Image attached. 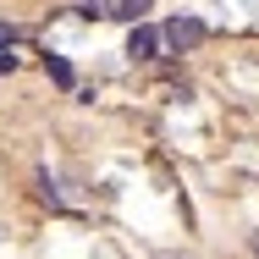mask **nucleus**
<instances>
[{
    "label": "nucleus",
    "instance_id": "nucleus-2",
    "mask_svg": "<svg viewBox=\"0 0 259 259\" xmlns=\"http://www.w3.org/2000/svg\"><path fill=\"white\" fill-rule=\"evenodd\" d=\"M127 55H133V61H155V55H160V33L149 28V22H133V33H127Z\"/></svg>",
    "mask_w": 259,
    "mask_h": 259
},
{
    "label": "nucleus",
    "instance_id": "nucleus-4",
    "mask_svg": "<svg viewBox=\"0 0 259 259\" xmlns=\"http://www.w3.org/2000/svg\"><path fill=\"white\" fill-rule=\"evenodd\" d=\"M50 77H55V83H61V89H72V66H66L61 55H50Z\"/></svg>",
    "mask_w": 259,
    "mask_h": 259
},
{
    "label": "nucleus",
    "instance_id": "nucleus-5",
    "mask_svg": "<svg viewBox=\"0 0 259 259\" xmlns=\"http://www.w3.org/2000/svg\"><path fill=\"white\" fill-rule=\"evenodd\" d=\"M72 6H77L83 17H100V0H72Z\"/></svg>",
    "mask_w": 259,
    "mask_h": 259
},
{
    "label": "nucleus",
    "instance_id": "nucleus-3",
    "mask_svg": "<svg viewBox=\"0 0 259 259\" xmlns=\"http://www.w3.org/2000/svg\"><path fill=\"white\" fill-rule=\"evenodd\" d=\"M155 0H100V17H116V22H144Z\"/></svg>",
    "mask_w": 259,
    "mask_h": 259
},
{
    "label": "nucleus",
    "instance_id": "nucleus-6",
    "mask_svg": "<svg viewBox=\"0 0 259 259\" xmlns=\"http://www.w3.org/2000/svg\"><path fill=\"white\" fill-rule=\"evenodd\" d=\"M6 45H17V28H6V22H0V50H6Z\"/></svg>",
    "mask_w": 259,
    "mask_h": 259
},
{
    "label": "nucleus",
    "instance_id": "nucleus-1",
    "mask_svg": "<svg viewBox=\"0 0 259 259\" xmlns=\"http://www.w3.org/2000/svg\"><path fill=\"white\" fill-rule=\"evenodd\" d=\"M160 45H171L177 55L199 50V45H204V22H199V17H171V22H165V33H160Z\"/></svg>",
    "mask_w": 259,
    "mask_h": 259
},
{
    "label": "nucleus",
    "instance_id": "nucleus-8",
    "mask_svg": "<svg viewBox=\"0 0 259 259\" xmlns=\"http://www.w3.org/2000/svg\"><path fill=\"white\" fill-rule=\"evenodd\" d=\"M254 254H259V232H254Z\"/></svg>",
    "mask_w": 259,
    "mask_h": 259
},
{
    "label": "nucleus",
    "instance_id": "nucleus-7",
    "mask_svg": "<svg viewBox=\"0 0 259 259\" xmlns=\"http://www.w3.org/2000/svg\"><path fill=\"white\" fill-rule=\"evenodd\" d=\"M11 66H17V55H11V45H6V50H0V72H11Z\"/></svg>",
    "mask_w": 259,
    "mask_h": 259
}]
</instances>
